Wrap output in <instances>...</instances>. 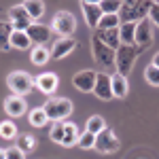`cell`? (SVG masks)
Masks as SVG:
<instances>
[{
  "label": "cell",
  "instance_id": "1",
  "mask_svg": "<svg viewBox=\"0 0 159 159\" xmlns=\"http://www.w3.org/2000/svg\"><path fill=\"white\" fill-rule=\"evenodd\" d=\"M153 7V0H132V2H123L119 17L121 24H138L148 17V11Z\"/></svg>",
  "mask_w": 159,
  "mask_h": 159
},
{
  "label": "cell",
  "instance_id": "2",
  "mask_svg": "<svg viewBox=\"0 0 159 159\" xmlns=\"http://www.w3.org/2000/svg\"><path fill=\"white\" fill-rule=\"evenodd\" d=\"M142 53V49L138 45H121L119 49L115 51V66H117V72L127 76L134 68L138 55Z\"/></svg>",
  "mask_w": 159,
  "mask_h": 159
},
{
  "label": "cell",
  "instance_id": "3",
  "mask_svg": "<svg viewBox=\"0 0 159 159\" xmlns=\"http://www.w3.org/2000/svg\"><path fill=\"white\" fill-rule=\"evenodd\" d=\"M43 108L47 112V117H49V121H64L66 117H70L72 115V102L68 98H49L45 104H43Z\"/></svg>",
  "mask_w": 159,
  "mask_h": 159
},
{
  "label": "cell",
  "instance_id": "4",
  "mask_svg": "<svg viewBox=\"0 0 159 159\" xmlns=\"http://www.w3.org/2000/svg\"><path fill=\"white\" fill-rule=\"evenodd\" d=\"M7 85L11 89L15 96H25V93H30L32 89H34V79H32V74L25 72V70H15L7 76Z\"/></svg>",
  "mask_w": 159,
  "mask_h": 159
},
{
  "label": "cell",
  "instance_id": "5",
  "mask_svg": "<svg viewBox=\"0 0 159 159\" xmlns=\"http://www.w3.org/2000/svg\"><path fill=\"white\" fill-rule=\"evenodd\" d=\"M91 55L98 61L100 68H110L115 66V49H110L108 45H104L96 34L91 36Z\"/></svg>",
  "mask_w": 159,
  "mask_h": 159
},
{
  "label": "cell",
  "instance_id": "6",
  "mask_svg": "<svg viewBox=\"0 0 159 159\" xmlns=\"http://www.w3.org/2000/svg\"><path fill=\"white\" fill-rule=\"evenodd\" d=\"M51 24H53V30L57 32L60 38H70L76 30V19H74L72 13L68 11H57Z\"/></svg>",
  "mask_w": 159,
  "mask_h": 159
},
{
  "label": "cell",
  "instance_id": "7",
  "mask_svg": "<svg viewBox=\"0 0 159 159\" xmlns=\"http://www.w3.org/2000/svg\"><path fill=\"white\" fill-rule=\"evenodd\" d=\"M119 147H121V142H119L117 134H115L110 127H104V129L96 136V147H93V148H96V151H100V153H104V155L117 153V151H119Z\"/></svg>",
  "mask_w": 159,
  "mask_h": 159
},
{
  "label": "cell",
  "instance_id": "8",
  "mask_svg": "<svg viewBox=\"0 0 159 159\" xmlns=\"http://www.w3.org/2000/svg\"><path fill=\"white\" fill-rule=\"evenodd\" d=\"M9 24H11L13 30H21V32H25L34 21H32V17L28 15V11L24 9V4H17V7L9 9Z\"/></svg>",
  "mask_w": 159,
  "mask_h": 159
},
{
  "label": "cell",
  "instance_id": "9",
  "mask_svg": "<svg viewBox=\"0 0 159 159\" xmlns=\"http://www.w3.org/2000/svg\"><path fill=\"white\" fill-rule=\"evenodd\" d=\"M136 45L142 51H147L153 45V24L148 19H142L136 24Z\"/></svg>",
  "mask_w": 159,
  "mask_h": 159
},
{
  "label": "cell",
  "instance_id": "10",
  "mask_svg": "<svg viewBox=\"0 0 159 159\" xmlns=\"http://www.w3.org/2000/svg\"><path fill=\"white\" fill-rule=\"evenodd\" d=\"M96 79H98V72H93V70H81V72H76L72 76V85L79 91H83V93H91L93 87H96Z\"/></svg>",
  "mask_w": 159,
  "mask_h": 159
},
{
  "label": "cell",
  "instance_id": "11",
  "mask_svg": "<svg viewBox=\"0 0 159 159\" xmlns=\"http://www.w3.org/2000/svg\"><path fill=\"white\" fill-rule=\"evenodd\" d=\"M4 110H7V115L13 117V119H17V117H24L25 110H28V104H25V98L24 96H9V98L4 100Z\"/></svg>",
  "mask_w": 159,
  "mask_h": 159
},
{
  "label": "cell",
  "instance_id": "12",
  "mask_svg": "<svg viewBox=\"0 0 159 159\" xmlns=\"http://www.w3.org/2000/svg\"><path fill=\"white\" fill-rule=\"evenodd\" d=\"M93 93L98 96L100 100L108 102L112 100V85H110V74H104V72H98V79H96V87H93Z\"/></svg>",
  "mask_w": 159,
  "mask_h": 159
},
{
  "label": "cell",
  "instance_id": "13",
  "mask_svg": "<svg viewBox=\"0 0 159 159\" xmlns=\"http://www.w3.org/2000/svg\"><path fill=\"white\" fill-rule=\"evenodd\" d=\"M25 32H28V36H30L32 43H36V45H45V43L51 38L53 28H49V25H45V24H36V21H34V24L30 25Z\"/></svg>",
  "mask_w": 159,
  "mask_h": 159
},
{
  "label": "cell",
  "instance_id": "14",
  "mask_svg": "<svg viewBox=\"0 0 159 159\" xmlns=\"http://www.w3.org/2000/svg\"><path fill=\"white\" fill-rule=\"evenodd\" d=\"M34 83H36V87L43 93L51 96V93L57 89V85H60V79H57L55 72H45V74H38L36 79H34Z\"/></svg>",
  "mask_w": 159,
  "mask_h": 159
},
{
  "label": "cell",
  "instance_id": "15",
  "mask_svg": "<svg viewBox=\"0 0 159 159\" xmlns=\"http://www.w3.org/2000/svg\"><path fill=\"white\" fill-rule=\"evenodd\" d=\"M74 49H76V40H72V36H70V38H57V40L53 43L51 57H55V60H61V57L70 55Z\"/></svg>",
  "mask_w": 159,
  "mask_h": 159
},
{
  "label": "cell",
  "instance_id": "16",
  "mask_svg": "<svg viewBox=\"0 0 159 159\" xmlns=\"http://www.w3.org/2000/svg\"><path fill=\"white\" fill-rule=\"evenodd\" d=\"M96 36L104 43V45H108L110 49H119L121 47V38H119V28H115V30H96L93 32Z\"/></svg>",
  "mask_w": 159,
  "mask_h": 159
},
{
  "label": "cell",
  "instance_id": "17",
  "mask_svg": "<svg viewBox=\"0 0 159 159\" xmlns=\"http://www.w3.org/2000/svg\"><path fill=\"white\" fill-rule=\"evenodd\" d=\"M110 85H112V96L115 98H125L127 91H129V85H127V76L123 74H110Z\"/></svg>",
  "mask_w": 159,
  "mask_h": 159
},
{
  "label": "cell",
  "instance_id": "18",
  "mask_svg": "<svg viewBox=\"0 0 159 159\" xmlns=\"http://www.w3.org/2000/svg\"><path fill=\"white\" fill-rule=\"evenodd\" d=\"M83 15H85V21L89 28H96L98 30L100 25V19H102V9H100V4H83Z\"/></svg>",
  "mask_w": 159,
  "mask_h": 159
},
{
  "label": "cell",
  "instance_id": "19",
  "mask_svg": "<svg viewBox=\"0 0 159 159\" xmlns=\"http://www.w3.org/2000/svg\"><path fill=\"white\" fill-rule=\"evenodd\" d=\"M32 40L28 36V32H21V30H13L11 34V49H19V51H25L30 49Z\"/></svg>",
  "mask_w": 159,
  "mask_h": 159
},
{
  "label": "cell",
  "instance_id": "20",
  "mask_svg": "<svg viewBox=\"0 0 159 159\" xmlns=\"http://www.w3.org/2000/svg\"><path fill=\"white\" fill-rule=\"evenodd\" d=\"M24 9L32 17V21H38L45 13V2L43 0H24Z\"/></svg>",
  "mask_w": 159,
  "mask_h": 159
},
{
  "label": "cell",
  "instance_id": "21",
  "mask_svg": "<svg viewBox=\"0 0 159 159\" xmlns=\"http://www.w3.org/2000/svg\"><path fill=\"white\" fill-rule=\"evenodd\" d=\"M119 38H121V45H136V24L119 25Z\"/></svg>",
  "mask_w": 159,
  "mask_h": 159
},
{
  "label": "cell",
  "instance_id": "22",
  "mask_svg": "<svg viewBox=\"0 0 159 159\" xmlns=\"http://www.w3.org/2000/svg\"><path fill=\"white\" fill-rule=\"evenodd\" d=\"M51 57V51L45 49V45H36L34 49H32V55H30V60L34 66H45Z\"/></svg>",
  "mask_w": 159,
  "mask_h": 159
},
{
  "label": "cell",
  "instance_id": "23",
  "mask_svg": "<svg viewBox=\"0 0 159 159\" xmlns=\"http://www.w3.org/2000/svg\"><path fill=\"white\" fill-rule=\"evenodd\" d=\"M28 119H30V125H34V127H43V125H47V121H49V117H47V112H45L43 106L32 108L30 115H28Z\"/></svg>",
  "mask_w": 159,
  "mask_h": 159
},
{
  "label": "cell",
  "instance_id": "24",
  "mask_svg": "<svg viewBox=\"0 0 159 159\" xmlns=\"http://www.w3.org/2000/svg\"><path fill=\"white\" fill-rule=\"evenodd\" d=\"M79 127L74 123H66V134H64V140H61V147H74L79 142Z\"/></svg>",
  "mask_w": 159,
  "mask_h": 159
},
{
  "label": "cell",
  "instance_id": "25",
  "mask_svg": "<svg viewBox=\"0 0 159 159\" xmlns=\"http://www.w3.org/2000/svg\"><path fill=\"white\" fill-rule=\"evenodd\" d=\"M11 34H13L11 24L0 21V51H9L11 49Z\"/></svg>",
  "mask_w": 159,
  "mask_h": 159
},
{
  "label": "cell",
  "instance_id": "26",
  "mask_svg": "<svg viewBox=\"0 0 159 159\" xmlns=\"http://www.w3.org/2000/svg\"><path fill=\"white\" fill-rule=\"evenodd\" d=\"M123 0H100V9L104 15H119Z\"/></svg>",
  "mask_w": 159,
  "mask_h": 159
},
{
  "label": "cell",
  "instance_id": "27",
  "mask_svg": "<svg viewBox=\"0 0 159 159\" xmlns=\"http://www.w3.org/2000/svg\"><path fill=\"white\" fill-rule=\"evenodd\" d=\"M121 25V17L119 15H102L98 30H115Z\"/></svg>",
  "mask_w": 159,
  "mask_h": 159
},
{
  "label": "cell",
  "instance_id": "28",
  "mask_svg": "<svg viewBox=\"0 0 159 159\" xmlns=\"http://www.w3.org/2000/svg\"><path fill=\"white\" fill-rule=\"evenodd\" d=\"M104 127H106V121H104L100 115H91V117L87 119V132H91V134L98 136Z\"/></svg>",
  "mask_w": 159,
  "mask_h": 159
},
{
  "label": "cell",
  "instance_id": "29",
  "mask_svg": "<svg viewBox=\"0 0 159 159\" xmlns=\"http://www.w3.org/2000/svg\"><path fill=\"white\" fill-rule=\"evenodd\" d=\"M64 134H66V123H64V121H55V125L51 127V132H49V138L53 140V142L61 144V140H64Z\"/></svg>",
  "mask_w": 159,
  "mask_h": 159
},
{
  "label": "cell",
  "instance_id": "30",
  "mask_svg": "<svg viewBox=\"0 0 159 159\" xmlns=\"http://www.w3.org/2000/svg\"><path fill=\"white\" fill-rule=\"evenodd\" d=\"M17 147L21 148L24 153H30V151H34V148H36V140H34V136L24 134V136H19V140H17Z\"/></svg>",
  "mask_w": 159,
  "mask_h": 159
},
{
  "label": "cell",
  "instance_id": "31",
  "mask_svg": "<svg viewBox=\"0 0 159 159\" xmlns=\"http://www.w3.org/2000/svg\"><path fill=\"white\" fill-rule=\"evenodd\" d=\"M76 144L83 148V151L93 148V147H96V134H91V132H87V129H85V134L79 136V142H76Z\"/></svg>",
  "mask_w": 159,
  "mask_h": 159
},
{
  "label": "cell",
  "instance_id": "32",
  "mask_svg": "<svg viewBox=\"0 0 159 159\" xmlns=\"http://www.w3.org/2000/svg\"><path fill=\"white\" fill-rule=\"evenodd\" d=\"M144 79H147V83L148 85H153V87H159V68L157 66H147V70H144Z\"/></svg>",
  "mask_w": 159,
  "mask_h": 159
},
{
  "label": "cell",
  "instance_id": "33",
  "mask_svg": "<svg viewBox=\"0 0 159 159\" xmlns=\"http://www.w3.org/2000/svg\"><path fill=\"white\" fill-rule=\"evenodd\" d=\"M0 136L7 138V140L15 138V136H17V127H15V123H13V121H2V123H0Z\"/></svg>",
  "mask_w": 159,
  "mask_h": 159
},
{
  "label": "cell",
  "instance_id": "34",
  "mask_svg": "<svg viewBox=\"0 0 159 159\" xmlns=\"http://www.w3.org/2000/svg\"><path fill=\"white\" fill-rule=\"evenodd\" d=\"M7 159H25V153L19 147H11L7 148Z\"/></svg>",
  "mask_w": 159,
  "mask_h": 159
},
{
  "label": "cell",
  "instance_id": "35",
  "mask_svg": "<svg viewBox=\"0 0 159 159\" xmlns=\"http://www.w3.org/2000/svg\"><path fill=\"white\" fill-rule=\"evenodd\" d=\"M148 21L159 25V2H153V7H151V11H148Z\"/></svg>",
  "mask_w": 159,
  "mask_h": 159
},
{
  "label": "cell",
  "instance_id": "36",
  "mask_svg": "<svg viewBox=\"0 0 159 159\" xmlns=\"http://www.w3.org/2000/svg\"><path fill=\"white\" fill-rule=\"evenodd\" d=\"M153 66H157V68H159V51L153 55Z\"/></svg>",
  "mask_w": 159,
  "mask_h": 159
},
{
  "label": "cell",
  "instance_id": "37",
  "mask_svg": "<svg viewBox=\"0 0 159 159\" xmlns=\"http://www.w3.org/2000/svg\"><path fill=\"white\" fill-rule=\"evenodd\" d=\"M81 4H100V0H81Z\"/></svg>",
  "mask_w": 159,
  "mask_h": 159
},
{
  "label": "cell",
  "instance_id": "38",
  "mask_svg": "<svg viewBox=\"0 0 159 159\" xmlns=\"http://www.w3.org/2000/svg\"><path fill=\"white\" fill-rule=\"evenodd\" d=\"M0 159H7V151H2V148H0Z\"/></svg>",
  "mask_w": 159,
  "mask_h": 159
}]
</instances>
